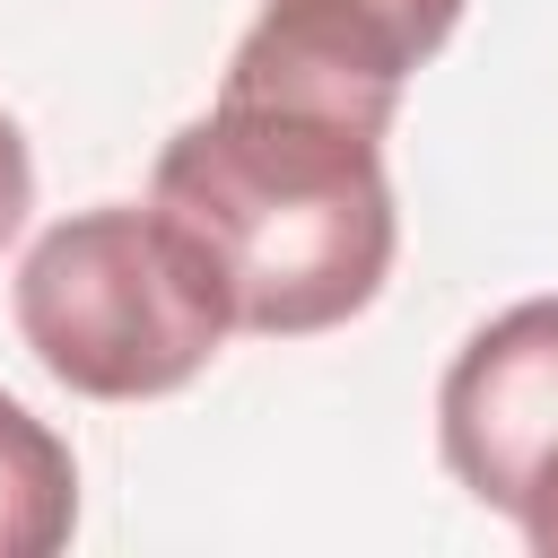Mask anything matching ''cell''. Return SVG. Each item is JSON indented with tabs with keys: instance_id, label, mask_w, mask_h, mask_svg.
Listing matches in <instances>:
<instances>
[{
	"instance_id": "1",
	"label": "cell",
	"mask_w": 558,
	"mask_h": 558,
	"mask_svg": "<svg viewBox=\"0 0 558 558\" xmlns=\"http://www.w3.org/2000/svg\"><path fill=\"white\" fill-rule=\"evenodd\" d=\"M148 201L209 253L235 331L262 340L366 314L401 244L384 131L235 78H218V105L157 148Z\"/></svg>"
},
{
	"instance_id": "5",
	"label": "cell",
	"mask_w": 558,
	"mask_h": 558,
	"mask_svg": "<svg viewBox=\"0 0 558 558\" xmlns=\"http://www.w3.org/2000/svg\"><path fill=\"white\" fill-rule=\"evenodd\" d=\"M262 17L314 35V44H340L392 78H410L462 17V0H262Z\"/></svg>"
},
{
	"instance_id": "4",
	"label": "cell",
	"mask_w": 558,
	"mask_h": 558,
	"mask_svg": "<svg viewBox=\"0 0 558 558\" xmlns=\"http://www.w3.org/2000/svg\"><path fill=\"white\" fill-rule=\"evenodd\" d=\"M78 532V462L70 445L0 392V558H52Z\"/></svg>"
},
{
	"instance_id": "6",
	"label": "cell",
	"mask_w": 558,
	"mask_h": 558,
	"mask_svg": "<svg viewBox=\"0 0 558 558\" xmlns=\"http://www.w3.org/2000/svg\"><path fill=\"white\" fill-rule=\"evenodd\" d=\"M26 209H35V157H26V131L0 113V244L26 227Z\"/></svg>"
},
{
	"instance_id": "3",
	"label": "cell",
	"mask_w": 558,
	"mask_h": 558,
	"mask_svg": "<svg viewBox=\"0 0 558 558\" xmlns=\"http://www.w3.org/2000/svg\"><path fill=\"white\" fill-rule=\"evenodd\" d=\"M436 445L506 523L558 480V296H523L453 349L436 384Z\"/></svg>"
},
{
	"instance_id": "7",
	"label": "cell",
	"mask_w": 558,
	"mask_h": 558,
	"mask_svg": "<svg viewBox=\"0 0 558 558\" xmlns=\"http://www.w3.org/2000/svg\"><path fill=\"white\" fill-rule=\"evenodd\" d=\"M514 532H523V541H532L541 558H558V480H549V488H541V497H532V506L514 514Z\"/></svg>"
},
{
	"instance_id": "2",
	"label": "cell",
	"mask_w": 558,
	"mask_h": 558,
	"mask_svg": "<svg viewBox=\"0 0 558 558\" xmlns=\"http://www.w3.org/2000/svg\"><path fill=\"white\" fill-rule=\"evenodd\" d=\"M17 331L61 392L157 401L183 392L235 331L209 253L148 201H105L44 227L17 262Z\"/></svg>"
}]
</instances>
